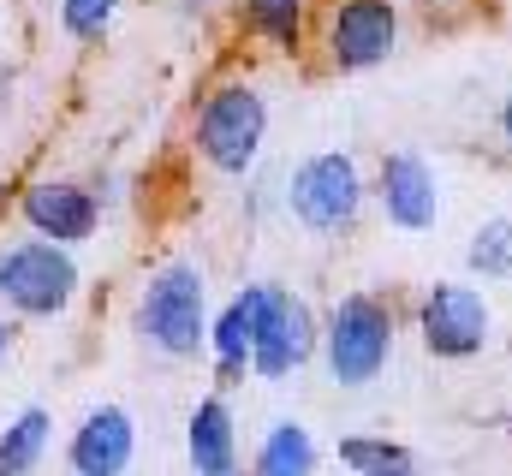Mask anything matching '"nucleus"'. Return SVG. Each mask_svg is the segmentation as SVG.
Returning a JSON list of instances; mask_svg holds the SVG:
<instances>
[{"label":"nucleus","instance_id":"obj_20","mask_svg":"<svg viewBox=\"0 0 512 476\" xmlns=\"http://www.w3.org/2000/svg\"><path fill=\"white\" fill-rule=\"evenodd\" d=\"M501 131H507V143H512V96H507V108H501Z\"/></svg>","mask_w":512,"mask_h":476},{"label":"nucleus","instance_id":"obj_8","mask_svg":"<svg viewBox=\"0 0 512 476\" xmlns=\"http://www.w3.org/2000/svg\"><path fill=\"white\" fill-rule=\"evenodd\" d=\"M399 42V6L393 0H346L328 24V54L340 72H364L382 66Z\"/></svg>","mask_w":512,"mask_h":476},{"label":"nucleus","instance_id":"obj_21","mask_svg":"<svg viewBox=\"0 0 512 476\" xmlns=\"http://www.w3.org/2000/svg\"><path fill=\"white\" fill-rule=\"evenodd\" d=\"M6 340H12V328H6V322H0V357H6Z\"/></svg>","mask_w":512,"mask_h":476},{"label":"nucleus","instance_id":"obj_10","mask_svg":"<svg viewBox=\"0 0 512 476\" xmlns=\"http://www.w3.org/2000/svg\"><path fill=\"white\" fill-rule=\"evenodd\" d=\"M382 209H387V221L405 227V233L435 227V215H441V191H435V173H429L423 155L393 149V155L382 161Z\"/></svg>","mask_w":512,"mask_h":476},{"label":"nucleus","instance_id":"obj_5","mask_svg":"<svg viewBox=\"0 0 512 476\" xmlns=\"http://www.w3.org/2000/svg\"><path fill=\"white\" fill-rule=\"evenodd\" d=\"M286 203H292V215H298L304 227H316V233H340V227H352V215H358V203H364L358 161L340 155V149H322V155L298 161Z\"/></svg>","mask_w":512,"mask_h":476},{"label":"nucleus","instance_id":"obj_18","mask_svg":"<svg viewBox=\"0 0 512 476\" xmlns=\"http://www.w3.org/2000/svg\"><path fill=\"white\" fill-rule=\"evenodd\" d=\"M245 12H251V24L262 36H274L280 48H292L298 42V18H304V0H245Z\"/></svg>","mask_w":512,"mask_h":476},{"label":"nucleus","instance_id":"obj_3","mask_svg":"<svg viewBox=\"0 0 512 476\" xmlns=\"http://www.w3.org/2000/svg\"><path fill=\"white\" fill-rule=\"evenodd\" d=\"M322 352H328V375L340 387H370L387 369V352H393V316H387V304H376L370 292L340 298L328 310Z\"/></svg>","mask_w":512,"mask_h":476},{"label":"nucleus","instance_id":"obj_7","mask_svg":"<svg viewBox=\"0 0 512 476\" xmlns=\"http://www.w3.org/2000/svg\"><path fill=\"white\" fill-rule=\"evenodd\" d=\"M417 322H423V346L435 357H477L489 346V304L471 286H435Z\"/></svg>","mask_w":512,"mask_h":476},{"label":"nucleus","instance_id":"obj_11","mask_svg":"<svg viewBox=\"0 0 512 476\" xmlns=\"http://www.w3.org/2000/svg\"><path fill=\"white\" fill-rule=\"evenodd\" d=\"M24 221L36 227L42 238H54V244H84V238L96 233V221H102V209H96V197L84 191V185H30L24 191Z\"/></svg>","mask_w":512,"mask_h":476},{"label":"nucleus","instance_id":"obj_9","mask_svg":"<svg viewBox=\"0 0 512 476\" xmlns=\"http://www.w3.org/2000/svg\"><path fill=\"white\" fill-rule=\"evenodd\" d=\"M131 453H137V423H131V411L126 405H96V411L72 429L66 465H72V476H126Z\"/></svg>","mask_w":512,"mask_h":476},{"label":"nucleus","instance_id":"obj_1","mask_svg":"<svg viewBox=\"0 0 512 476\" xmlns=\"http://www.w3.org/2000/svg\"><path fill=\"white\" fill-rule=\"evenodd\" d=\"M137 334L167 357H197L209 346V292L197 262H167L137 298Z\"/></svg>","mask_w":512,"mask_h":476},{"label":"nucleus","instance_id":"obj_16","mask_svg":"<svg viewBox=\"0 0 512 476\" xmlns=\"http://www.w3.org/2000/svg\"><path fill=\"white\" fill-rule=\"evenodd\" d=\"M340 465L352 476H411V453L399 441H382V435H346Z\"/></svg>","mask_w":512,"mask_h":476},{"label":"nucleus","instance_id":"obj_12","mask_svg":"<svg viewBox=\"0 0 512 476\" xmlns=\"http://www.w3.org/2000/svg\"><path fill=\"white\" fill-rule=\"evenodd\" d=\"M185 453H191V471L197 476H239V435H233L227 399H203V405L191 411Z\"/></svg>","mask_w":512,"mask_h":476},{"label":"nucleus","instance_id":"obj_19","mask_svg":"<svg viewBox=\"0 0 512 476\" xmlns=\"http://www.w3.org/2000/svg\"><path fill=\"white\" fill-rule=\"evenodd\" d=\"M120 0H60V24L78 36V42H96L108 24H114Z\"/></svg>","mask_w":512,"mask_h":476},{"label":"nucleus","instance_id":"obj_22","mask_svg":"<svg viewBox=\"0 0 512 476\" xmlns=\"http://www.w3.org/2000/svg\"><path fill=\"white\" fill-rule=\"evenodd\" d=\"M239 476H256V471H239Z\"/></svg>","mask_w":512,"mask_h":476},{"label":"nucleus","instance_id":"obj_15","mask_svg":"<svg viewBox=\"0 0 512 476\" xmlns=\"http://www.w3.org/2000/svg\"><path fill=\"white\" fill-rule=\"evenodd\" d=\"M256 476H316V441L304 423H274L262 453H256Z\"/></svg>","mask_w":512,"mask_h":476},{"label":"nucleus","instance_id":"obj_14","mask_svg":"<svg viewBox=\"0 0 512 476\" xmlns=\"http://www.w3.org/2000/svg\"><path fill=\"white\" fill-rule=\"evenodd\" d=\"M48 435H54V417L42 405L18 411L6 429H0V476H30L48 453Z\"/></svg>","mask_w":512,"mask_h":476},{"label":"nucleus","instance_id":"obj_6","mask_svg":"<svg viewBox=\"0 0 512 476\" xmlns=\"http://www.w3.org/2000/svg\"><path fill=\"white\" fill-rule=\"evenodd\" d=\"M316 340H322V334H316L310 304L292 298L286 286H262V298H256V346H251V369L256 375L280 381V375L304 369L310 352H316Z\"/></svg>","mask_w":512,"mask_h":476},{"label":"nucleus","instance_id":"obj_2","mask_svg":"<svg viewBox=\"0 0 512 476\" xmlns=\"http://www.w3.org/2000/svg\"><path fill=\"white\" fill-rule=\"evenodd\" d=\"M78 298V262L72 244L54 238H24L0 250V304L18 316H60Z\"/></svg>","mask_w":512,"mask_h":476},{"label":"nucleus","instance_id":"obj_13","mask_svg":"<svg viewBox=\"0 0 512 476\" xmlns=\"http://www.w3.org/2000/svg\"><path fill=\"white\" fill-rule=\"evenodd\" d=\"M256 298H262V286H245L215 322H209V352L221 363V375H239L245 363H251V346H256Z\"/></svg>","mask_w":512,"mask_h":476},{"label":"nucleus","instance_id":"obj_4","mask_svg":"<svg viewBox=\"0 0 512 476\" xmlns=\"http://www.w3.org/2000/svg\"><path fill=\"white\" fill-rule=\"evenodd\" d=\"M262 131H268V108L262 96L245 90V84H227L203 102L197 114V149L215 173H245L262 149Z\"/></svg>","mask_w":512,"mask_h":476},{"label":"nucleus","instance_id":"obj_23","mask_svg":"<svg viewBox=\"0 0 512 476\" xmlns=\"http://www.w3.org/2000/svg\"><path fill=\"white\" fill-rule=\"evenodd\" d=\"M411 476H417V471H411Z\"/></svg>","mask_w":512,"mask_h":476},{"label":"nucleus","instance_id":"obj_17","mask_svg":"<svg viewBox=\"0 0 512 476\" xmlns=\"http://www.w3.org/2000/svg\"><path fill=\"white\" fill-rule=\"evenodd\" d=\"M471 268L489 274V280H512V221H489L483 233L471 238Z\"/></svg>","mask_w":512,"mask_h":476}]
</instances>
